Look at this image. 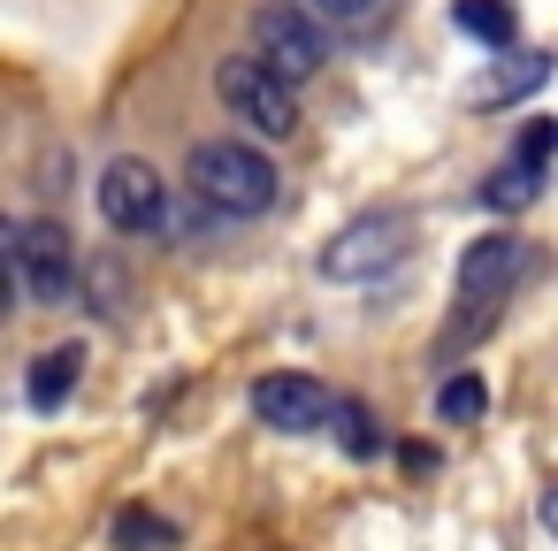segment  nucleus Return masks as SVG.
<instances>
[{
    "label": "nucleus",
    "mask_w": 558,
    "mask_h": 551,
    "mask_svg": "<svg viewBox=\"0 0 558 551\" xmlns=\"http://www.w3.org/2000/svg\"><path fill=\"white\" fill-rule=\"evenodd\" d=\"M184 184L215 207V215H268L276 207V161L245 139H199L192 161H184Z\"/></svg>",
    "instance_id": "1"
},
{
    "label": "nucleus",
    "mask_w": 558,
    "mask_h": 551,
    "mask_svg": "<svg viewBox=\"0 0 558 551\" xmlns=\"http://www.w3.org/2000/svg\"><path fill=\"white\" fill-rule=\"evenodd\" d=\"M9 268H16V284H24L32 307H62V299L85 284V276H77V238H70L54 215L9 223Z\"/></svg>",
    "instance_id": "2"
},
{
    "label": "nucleus",
    "mask_w": 558,
    "mask_h": 551,
    "mask_svg": "<svg viewBox=\"0 0 558 551\" xmlns=\"http://www.w3.org/2000/svg\"><path fill=\"white\" fill-rule=\"evenodd\" d=\"M215 100H222L253 139H291V131H299L291 77H276L260 55H230V62H215Z\"/></svg>",
    "instance_id": "3"
},
{
    "label": "nucleus",
    "mask_w": 558,
    "mask_h": 551,
    "mask_svg": "<svg viewBox=\"0 0 558 551\" xmlns=\"http://www.w3.org/2000/svg\"><path fill=\"white\" fill-rule=\"evenodd\" d=\"M527 268V245L512 238V230H497V238H474L466 253H459V322L444 330V345H466L489 314H497V299L512 291V276Z\"/></svg>",
    "instance_id": "4"
},
{
    "label": "nucleus",
    "mask_w": 558,
    "mask_h": 551,
    "mask_svg": "<svg viewBox=\"0 0 558 551\" xmlns=\"http://www.w3.org/2000/svg\"><path fill=\"white\" fill-rule=\"evenodd\" d=\"M253 55L276 70V77H314L329 62V24L306 9V0H260L253 9Z\"/></svg>",
    "instance_id": "5"
},
{
    "label": "nucleus",
    "mask_w": 558,
    "mask_h": 551,
    "mask_svg": "<svg viewBox=\"0 0 558 551\" xmlns=\"http://www.w3.org/2000/svg\"><path fill=\"white\" fill-rule=\"evenodd\" d=\"M405 215H367V223H344L329 245H322V276L329 284H367V276H383V268H398L405 261Z\"/></svg>",
    "instance_id": "6"
},
{
    "label": "nucleus",
    "mask_w": 558,
    "mask_h": 551,
    "mask_svg": "<svg viewBox=\"0 0 558 551\" xmlns=\"http://www.w3.org/2000/svg\"><path fill=\"white\" fill-rule=\"evenodd\" d=\"M337 391L329 383H314L306 368H283V375H260L253 383V414L268 421V429H283V436H314V429H337Z\"/></svg>",
    "instance_id": "7"
},
{
    "label": "nucleus",
    "mask_w": 558,
    "mask_h": 551,
    "mask_svg": "<svg viewBox=\"0 0 558 551\" xmlns=\"http://www.w3.org/2000/svg\"><path fill=\"white\" fill-rule=\"evenodd\" d=\"M161 207H169V192H161V177L146 161H108L100 169V223L108 230H123V238L161 230Z\"/></svg>",
    "instance_id": "8"
},
{
    "label": "nucleus",
    "mask_w": 558,
    "mask_h": 551,
    "mask_svg": "<svg viewBox=\"0 0 558 551\" xmlns=\"http://www.w3.org/2000/svg\"><path fill=\"white\" fill-rule=\"evenodd\" d=\"M77 375H85V345H54V352H39L32 375H24L32 414H62V406L77 398Z\"/></svg>",
    "instance_id": "9"
},
{
    "label": "nucleus",
    "mask_w": 558,
    "mask_h": 551,
    "mask_svg": "<svg viewBox=\"0 0 558 551\" xmlns=\"http://www.w3.org/2000/svg\"><path fill=\"white\" fill-rule=\"evenodd\" d=\"M550 184V169L543 161H527V154H505L489 177H482V207H497V215H520V207H535V192Z\"/></svg>",
    "instance_id": "10"
},
{
    "label": "nucleus",
    "mask_w": 558,
    "mask_h": 551,
    "mask_svg": "<svg viewBox=\"0 0 558 551\" xmlns=\"http://www.w3.org/2000/svg\"><path fill=\"white\" fill-rule=\"evenodd\" d=\"M451 24L482 47H512L520 39V9L512 0H451Z\"/></svg>",
    "instance_id": "11"
},
{
    "label": "nucleus",
    "mask_w": 558,
    "mask_h": 551,
    "mask_svg": "<svg viewBox=\"0 0 558 551\" xmlns=\"http://www.w3.org/2000/svg\"><path fill=\"white\" fill-rule=\"evenodd\" d=\"M543 77H550V55H520L512 70H489V77H474V85H466V100H474V108H505V100L535 93Z\"/></svg>",
    "instance_id": "12"
},
{
    "label": "nucleus",
    "mask_w": 558,
    "mask_h": 551,
    "mask_svg": "<svg viewBox=\"0 0 558 551\" xmlns=\"http://www.w3.org/2000/svg\"><path fill=\"white\" fill-rule=\"evenodd\" d=\"M337 444H344L352 459H375V452H383V421H375L360 398H344V406H337Z\"/></svg>",
    "instance_id": "13"
},
{
    "label": "nucleus",
    "mask_w": 558,
    "mask_h": 551,
    "mask_svg": "<svg viewBox=\"0 0 558 551\" xmlns=\"http://www.w3.org/2000/svg\"><path fill=\"white\" fill-rule=\"evenodd\" d=\"M482 406H489V391H482V375H451V383L436 391V414H444V421H474Z\"/></svg>",
    "instance_id": "14"
},
{
    "label": "nucleus",
    "mask_w": 558,
    "mask_h": 551,
    "mask_svg": "<svg viewBox=\"0 0 558 551\" xmlns=\"http://www.w3.org/2000/svg\"><path fill=\"white\" fill-rule=\"evenodd\" d=\"M306 9H314L322 24H375L383 0H306Z\"/></svg>",
    "instance_id": "15"
},
{
    "label": "nucleus",
    "mask_w": 558,
    "mask_h": 551,
    "mask_svg": "<svg viewBox=\"0 0 558 551\" xmlns=\"http://www.w3.org/2000/svg\"><path fill=\"white\" fill-rule=\"evenodd\" d=\"M85 291H93V314H116L123 299H116V268L100 261V268H85Z\"/></svg>",
    "instance_id": "16"
},
{
    "label": "nucleus",
    "mask_w": 558,
    "mask_h": 551,
    "mask_svg": "<svg viewBox=\"0 0 558 551\" xmlns=\"http://www.w3.org/2000/svg\"><path fill=\"white\" fill-rule=\"evenodd\" d=\"M543 528H558V490H543Z\"/></svg>",
    "instance_id": "17"
}]
</instances>
